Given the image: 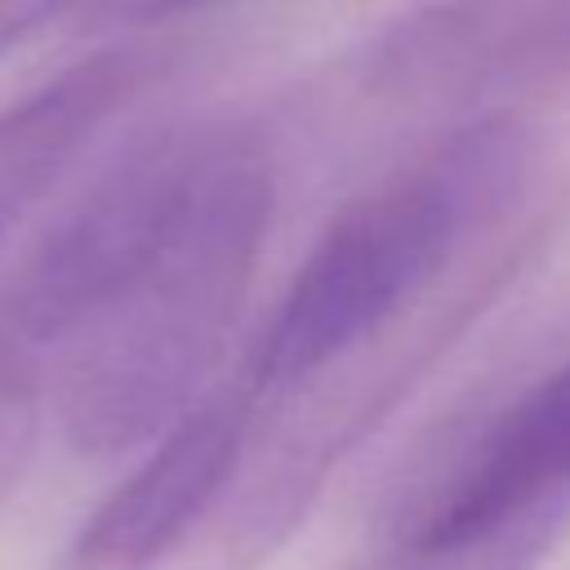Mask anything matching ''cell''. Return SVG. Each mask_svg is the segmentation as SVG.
Here are the masks:
<instances>
[{
	"label": "cell",
	"mask_w": 570,
	"mask_h": 570,
	"mask_svg": "<svg viewBox=\"0 0 570 570\" xmlns=\"http://www.w3.org/2000/svg\"><path fill=\"white\" fill-rule=\"evenodd\" d=\"M276 209L267 142L209 125L183 196L138 272L62 343L58 419L89 459L165 436L196 401L254 281Z\"/></svg>",
	"instance_id": "obj_1"
},
{
	"label": "cell",
	"mask_w": 570,
	"mask_h": 570,
	"mask_svg": "<svg viewBox=\"0 0 570 570\" xmlns=\"http://www.w3.org/2000/svg\"><path fill=\"white\" fill-rule=\"evenodd\" d=\"M534 174L525 120H481L436 134L410 165L356 191L285 285L240 383L249 401L294 392L419 312L463 245L494 236L530 200Z\"/></svg>",
	"instance_id": "obj_2"
},
{
	"label": "cell",
	"mask_w": 570,
	"mask_h": 570,
	"mask_svg": "<svg viewBox=\"0 0 570 570\" xmlns=\"http://www.w3.org/2000/svg\"><path fill=\"white\" fill-rule=\"evenodd\" d=\"M356 85L387 111L445 129L521 120L570 98V0H432L356 53Z\"/></svg>",
	"instance_id": "obj_3"
},
{
	"label": "cell",
	"mask_w": 570,
	"mask_h": 570,
	"mask_svg": "<svg viewBox=\"0 0 570 570\" xmlns=\"http://www.w3.org/2000/svg\"><path fill=\"white\" fill-rule=\"evenodd\" d=\"M209 125H160L120 147L13 263L0 321L31 347L67 343L165 232Z\"/></svg>",
	"instance_id": "obj_4"
},
{
	"label": "cell",
	"mask_w": 570,
	"mask_h": 570,
	"mask_svg": "<svg viewBox=\"0 0 570 570\" xmlns=\"http://www.w3.org/2000/svg\"><path fill=\"white\" fill-rule=\"evenodd\" d=\"M249 419L254 401L245 387L200 396L89 512V521L49 570H156L174 548L191 539V530L223 494Z\"/></svg>",
	"instance_id": "obj_5"
},
{
	"label": "cell",
	"mask_w": 570,
	"mask_h": 570,
	"mask_svg": "<svg viewBox=\"0 0 570 570\" xmlns=\"http://www.w3.org/2000/svg\"><path fill=\"white\" fill-rule=\"evenodd\" d=\"M165 58L142 45H107L0 107V240L58 187L107 120L129 107Z\"/></svg>",
	"instance_id": "obj_6"
},
{
	"label": "cell",
	"mask_w": 570,
	"mask_h": 570,
	"mask_svg": "<svg viewBox=\"0 0 570 570\" xmlns=\"http://www.w3.org/2000/svg\"><path fill=\"white\" fill-rule=\"evenodd\" d=\"M40 361L36 347L0 321V512L13 499L40 432Z\"/></svg>",
	"instance_id": "obj_7"
},
{
	"label": "cell",
	"mask_w": 570,
	"mask_h": 570,
	"mask_svg": "<svg viewBox=\"0 0 570 570\" xmlns=\"http://www.w3.org/2000/svg\"><path fill=\"white\" fill-rule=\"evenodd\" d=\"M205 0H80L76 13L85 27H107V31H120V27H151V22H165L183 9H196Z\"/></svg>",
	"instance_id": "obj_8"
},
{
	"label": "cell",
	"mask_w": 570,
	"mask_h": 570,
	"mask_svg": "<svg viewBox=\"0 0 570 570\" xmlns=\"http://www.w3.org/2000/svg\"><path fill=\"white\" fill-rule=\"evenodd\" d=\"M80 0H0V53L27 40L36 27L58 18L62 9H76Z\"/></svg>",
	"instance_id": "obj_9"
}]
</instances>
